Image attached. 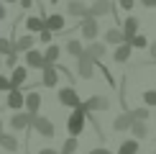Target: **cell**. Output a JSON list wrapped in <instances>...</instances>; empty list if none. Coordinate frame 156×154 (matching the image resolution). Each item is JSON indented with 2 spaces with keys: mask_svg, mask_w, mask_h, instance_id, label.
<instances>
[{
  "mask_svg": "<svg viewBox=\"0 0 156 154\" xmlns=\"http://www.w3.org/2000/svg\"><path fill=\"white\" fill-rule=\"evenodd\" d=\"M59 103H62V105H67V108H72V111L82 105V100H80V95H77L74 87H64V90H59Z\"/></svg>",
  "mask_w": 156,
  "mask_h": 154,
  "instance_id": "3",
  "label": "cell"
},
{
  "mask_svg": "<svg viewBox=\"0 0 156 154\" xmlns=\"http://www.w3.org/2000/svg\"><path fill=\"white\" fill-rule=\"evenodd\" d=\"M38 154H59V152H56V149H41Z\"/></svg>",
  "mask_w": 156,
  "mask_h": 154,
  "instance_id": "37",
  "label": "cell"
},
{
  "mask_svg": "<svg viewBox=\"0 0 156 154\" xmlns=\"http://www.w3.org/2000/svg\"><path fill=\"white\" fill-rule=\"evenodd\" d=\"M0 54H16V51H13V41H8V38H0Z\"/></svg>",
  "mask_w": 156,
  "mask_h": 154,
  "instance_id": "30",
  "label": "cell"
},
{
  "mask_svg": "<svg viewBox=\"0 0 156 154\" xmlns=\"http://www.w3.org/2000/svg\"><path fill=\"white\" fill-rule=\"evenodd\" d=\"M44 85H46V87H54L56 85V82H59V72H56V69H54V64H46V67H44Z\"/></svg>",
  "mask_w": 156,
  "mask_h": 154,
  "instance_id": "14",
  "label": "cell"
},
{
  "mask_svg": "<svg viewBox=\"0 0 156 154\" xmlns=\"http://www.w3.org/2000/svg\"><path fill=\"white\" fill-rule=\"evenodd\" d=\"M31 46H34V36H23L18 38V41H13V51H31Z\"/></svg>",
  "mask_w": 156,
  "mask_h": 154,
  "instance_id": "21",
  "label": "cell"
},
{
  "mask_svg": "<svg viewBox=\"0 0 156 154\" xmlns=\"http://www.w3.org/2000/svg\"><path fill=\"white\" fill-rule=\"evenodd\" d=\"M131 121H146L148 118V108H136V111H128Z\"/></svg>",
  "mask_w": 156,
  "mask_h": 154,
  "instance_id": "27",
  "label": "cell"
},
{
  "mask_svg": "<svg viewBox=\"0 0 156 154\" xmlns=\"http://www.w3.org/2000/svg\"><path fill=\"white\" fill-rule=\"evenodd\" d=\"M120 8H126V10H131V8H133V0H120Z\"/></svg>",
  "mask_w": 156,
  "mask_h": 154,
  "instance_id": "35",
  "label": "cell"
},
{
  "mask_svg": "<svg viewBox=\"0 0 156 154\" xmlns=\"http://www.w3.org/2000/svg\"><path fill=\"white\" fill-rule=\"evenodd\" d=\"M105 38H108V44H123L126 41V38H123V31H118V28H110L105 34Z\"/></svg>",
  "mask_w": 156,
  "mask_h": 154,
  "instance_id": "25",
  "label": "cell"
},
{
  "mask_svg": "<svg viewBox=\"0 0 156 154\" xmlns=\"http://www.w3.org/2000/svg\"><path fill=\"white\" fill-rule=\"evenodd\" d=\"M67 51H69V54H72V57H77V59H80L84 49H82V44L77 41V38H69V41H67Z\"/></svg>",
  "mask_w": 156,
  "mask_h": 154,
  "instance_id": "24",
  "label": "cell"
},
{
  "mask_svg": "<svg viewBox=\"0 0 156 154\" xmlns=\"http://www.w3.org/2000/svg\"><path fill=\"white\" fill-rule=\"evenodd\" d=\"M74 152H77V139L69 136L67 141H64V146H62V152H59V154H74Z\"/></svg>",
  "mask_w": 156,
  "mask_h": 154,
  "instance_id": "28",
  "label": "cell"
},
{
  "mask_svg": "<svg viewBox=\"0 0 156 154\" xmlns=\"http://www.w3.org/2000/svg\"><path fill=\"white\" fill-rule=\"evenodd\" d=\"M26 26H28V31H44V21L41 18H34V16L26 21Z\"/></svg>",
  "mask_w": 156,
  "mask_h": 154,
  "instance_id": "29",
  "label": "cell"
},
{
  "mask_svg": "<svg viewBox=\"0 0 156 154\" xmlns=\"http://www.w3.org/2000/svg\"><path fill=\"white\" fill-rule=\"evenodd\" d=\"M123 28H126V31H123V38H126V41H131V38L136 36V31H138V18H128Z\"/></svg>",
  "mask_w": 156,
  "mask_h": 154,
  "instance_id": "19",
  "label": "cell"
},
{
  "mask_svg": "<svg viewBox=\"0 0 156 154\" xmlns=\"http://www.w3.org/2000/svg\"><path fill=\"white\" fill-rule=\"evenodd\" d=\"M56 59H59V46H49L44 54V64H54Z\"/></svg>",
  "mask_w": 156,
  "mask_h": 154,
  "instance_id": "26",
  "label": "cell"
},
{
  "mask_svg": "<svg viewBox=\"0 0 156 154\" xmlns=\"http://www.w3.org/2000/svg\"><path fill=\"white\" fill-rule=\"evenodd\" d=\"M26 77H28V72H26L23 67H13V77L8 80V82H10V90H18V87L26 82Z\"/></svg>",
  "mask_w": 156,
  "mask_h": 154,
  "instance_id": "13",
  "label": "cell"
},
{
  "mask_svg": "<svg viewBox=\"0 0 156 154\" xmlns=\"http://www.w3.org/2000/svg\"><path fill=\"white\" fill-rule=\"evenodd\" d=\"M141 3H144V5H148V8H154V5H156V0H141Z\"/></svg>",
  "mask_w": 156,
  "mask_h": 154,
  "instance_id": "38",
  "label": "cell"
},
{
  "mask_svg": "<svg viewBox=\"0 0 156 154\" xmlns=\"http://www.w3.org/2000/svg\"><path fill=\"white\" fill-rule=\"evenodd\" d=\"M82 34L90 38V41H95V36H97V21L95 18H82Z\"/></svg>",
  "mask_w": 156,
  "mask_h": 154,
  "instance_id": "12",
  "label": "cell"
},
{
  "mask_svg": "<svg viewBox=\"0 0 156 154\" xmlns=\"http://www.w3.org/2000/svg\"><path fill=\"white\" fill-rule=\"evenodd\" d=\"M118 154H138V141H136V139L123 141V144H120V149H118Z\"/></svg>",
  "mask_w": 156,
  "mask_h": 154,
  "instance_id": "22",
  "label": "cell"
},
{
  "mask_svg": "<svg viewBox=\"0 0 156 154\" xmlns=\"http://www.w3.org/2000/svg\"><path fill=\"white\" fill-rule=\"evenodd\" d=\"M44 28L51 31V34H56V31H64V18L59 13H54V16H49L46 21H44Z\"/></svg>",
  "mask_w": 156,
  "mask_h": 154,
  "instance_id": "9",
  "label": "cell"
},
{
  "mask_svg": "<svg viewBox=\"0 0 156 154\" xmlns=\"http://www.w3.org/2000/svg\"><path fill=\"white\" fill-rule=\"evenodd\" d=\"M110 108V100L102 98V95H92L87 103H82V111L84 113H92V111H108Z\"/></svg>",
  "mask_w": 156,
  "mask_h": 154,
  "instance_id": "4",
  "label": "cell"
},
{
  "mask_svg": "<svg viewBox=\"0 0 156 154\" xmlns=\"http://www.w3.org/2000/svg\"><path fill=\"white\" fill-rule=\"evenodd\" d=\"M8 67H10V69L16 67V54H10V57H8Z\"/></svg>",
  "mask_w": 156,
  "mask_h": 154,
  "instance_id": "36",
  "label": "cell"
},
{
  "mask_svg": "<svg viewBox=\"0 0 156 154\" xmlns=\"http://www.w3.org/2000/svg\"><path fill=\"white\" fill-rule=\"evenodd\" d=\"M90 154H113V152H108V149H102V146H97V149H95V146H92V149H90Z\"/></svg>",
  "mask_w": 156,
  "mask_h": 154,
  "instance_id": "34",
  "label": "cell"
},
{
  "mask_svg": "<svg viewBox=\"0 0 156 154\" xmlns=\"http://www.w3.org/2000/svg\"><path fill=\"white\" fill-rule=\"evenodd\" d=\"M92 64H95V62H92V59H90V57L82 51V57H80V77L90 80V77L95 75V67H92Z\"/></svg>",
  "mask_w": 156,
  "mask_h": 154,
  "instance_id": "8",
  "label": "cell"
},
{
  "mask_svg": "<svg viewBox=\"0 0 156 154\" xmlns=\"http://www.w3.org/2000/svg\"><path fill=\"white\" fill-rule=\"evenodd\" d=\"M113 10V5L108 3V0H95V5L92 8H87V16L90 18H97V16H105V13Z\"/></svg>",
  "mask_w": 156,
  "mask_h": 154,
  "instance_id": "7",
  "label": "cell"
},
{
  "mask_svg": "<svg viewBox=\"0 0 156 154\" xmlns=\"http://www.w3.org/2000/svg\"><path fill=\"white\" fill-rule=\"evenodd\" d=\"M23 3V8H31V0H21Z\"/></svg>",
  "mask_w": 156,
  "mask_h": 154,
  "instance_id": "41",
  "label": "cell"
},
{
  "mask_svg": "<svg viewBox=\"0 0 156 154\" xmlns=\"http://www.w3.org/2000/svg\"><path fill=\"white\" fill-rule=\"evenodd\" d=\"M84 116H87V113H84L82 105H80V108H74L72 116L67 118V131H69V136H72V139H77V136L82 134V128H84Z\"/></svg>",
  "mask_w": 156,
  "mask_h": 154,
  "instance_id": "1",
  "label": "cell"
},
{
  "mask_svg": "<svg viewBox=\"0 0 156 154\" xmlns=\"http://www.w3.org/2000/svg\"><path fill=\"white\" fill-rule=\"evenodd\" d=\"M31 128H36L41 136H46V139H51L56 134V128H54V123H51L49 118H44V116H34V121H31Z\"/></svg>",
  "mask_w": 156,
  "mask_h": 154,
  "instance_id": "2",
  "label": "cell"
},
{
  "mask_svg": "<svg viewBox=\"0 0 156 154\" xmlns=\"http://www.w3.org/2000/svg\"><path fill=\"white\" fill-rule=\"evenodd\" d=\"M38 38H41L44 44H49V41H51V31H46V28H44V31H41V36H38Z\"/></svg>",
  "mask_w": 156,
  "mask_h": 154,
  "instance_id": "33",
  "label": "cell"
},
{
  "mask_svg": "<svg viewBox=\"0 0 156 154\" xmlns=\"http://www.w3.org/2000/svg\"><path fill=\"white\" fill-rule=\"evenodd\" d=\"M131 131H133L136 141H138V139H146V136H148V126H146V121H133V123H131Z\"/></svg>",
  "mask_w": 156,
  "mask_h": 154,
  "instance_id": "18",
  "label": "cell"
},
{
  "mask_svg": "<svg viewBox=\"0 0 156 154\" xmlns=\"http://www.w3.org/2000/svg\"><path fill=\"white\" fill-rule=\"evenodd\" d=\"M151 59L156 62V44H151Z\"/></svg>",
  "mask_w": 156,
  "mask_h": 154,
  "instance_id": "39",
  "label": "cell"
},
{
  "mask_svg": "<svg viewBox=\"0 0 156 154\" xmlns=\"http://www.w3.org/2000/svg\"><path fill=\"white\" fill-rule=\"evenodd\" d=\"M128 57H131V44H120V46L115 49V54H113V59H115V62H126Z\"/></svg>",
  "mask_w": 156,
  "mask_h": 154,
  "instance_id": "23",
  "label": "cell"
},
{
  "mask_svg": "<svg viewBox=\"0 0 156 154\" xmlns=\"http://www.w3.org/2000/svg\"><path fill=\"white\" fill-rule=\"evenodd\" d=\"M0 134H3V118H0Z\"/></svg>",
  "mask_w": 156,
  "mask_h": 154,
  "instance_id": "42",
  "label": "cell"
},
{
  "mask_svg": "<svg viewBox=\"0 0 156 154\" xmlns=\"http://www.w3.org/2000/svg\"><path fill=\"white\" fill-rule=\"evenodd\" d=\"M0 64H3V62H0Z\"/></svg>",
  "mask_w": 156,
  "mask_h": 154,
  "instance_id": "44",
  "label": "cell"
},
{
  "mask_svg": "<svg viewBox=\"0 0 156 154\" xmlns=\"http://www.w3.org/2000/svg\"><path fill=\"white\" fill-rule=\"evenodd\" d=\"M23 105L26 111H28V116H38V108H41V95L38 93H28L23 98Z\"/></svg>",
  "mask_w": 156,
  "mask_h": 154,
  "instance_id": "6",
  "label": "cell"
},
{
  "mask_svg": "<svg viewBox=\"0 0 156 154\" xmlns=\"http://www.w3.org/2000/svg\"><path fill=\"white\" fill-rule=\"evenodd\" d=\"M144 100H146V105H156V93H154V90H146Z\"/></svg>",
  "mask_w": 156,
  "mask_h": 154,
  "instance_id": "31",
  "label": "cell"
},
{
  "mask_svg": "<svg viewBox=\"0 0 156 154\" xmlns=\"http://www.w3.org/2000/svg\"><path fill=\"white\" fill-rule=\"evenodd\" d=\"M3 18H5V8H3V5H0V21H3Z\"/></svg>",
  "mask_w": 156,
  "mask_h": 154,
  "instance_id": "40",
  "label": "cell"
},
{
  "mask_svg": "<svg viewBox=\"0 0 156 154\" xmlns=\"http://www.w3.org/2000/svg\"><path fill=\"white\" fill-rule=\"evenodd\" d=\"M26 64H28V67H34V69H44V67H46V64H44V54H38L36 49L26 51Z\"/></svg>",
  "mask_w": 156,
  "mask_h": 154,
  "instance_id": "11",
  "label": "cell"
},
{
  "mask_svg": "<svg viewBox=\"0 0 156 154\" xmlns=\"http://www.w3.org/2000/svg\"><path fill=\"white\" fill-rule=\"evenodd\" d=\"M0 149H5V152H13L16 154L18 152V139L13 136V134H0Z\"/></svg>",
  "mask_w": 156,
  "mask_h": 154,
  "instance_id": "10",
  "label": "cell"
},
{
  "mask_svg": "<svg viewBox=\"0 0 156 154\" xmlns=\"http://www.w3.org/2000/svg\"><path fill=\"white\" fill-rule=\"evenodd\" d=\"M67 10H69V16H80V18H87V5H84V3H80V0H69Z\"/></svg>",
  "mask_w": 156,
  "mask_h": 154,
  "instance_id": "16",
  "label": "cell"
},
{
  "mask_svg": "<svg viewBox=\"0 0 156 154\" xmlns=\"http://www.w3.org/2000/svg\"><path fill=\"white\" fill-rule=\"evenodd\" d=\"M5 105H8L10 111L23 108V95H21V90H8V100H5Z\"/></svg>",
  "mask_w": 156,
  "mask_h": 154,
  "instance_id": "15",
  "label": "cell"
},
{
  "mask_svg": "<svg viewBox=\"0 0 156 154\" xmlns=\"http://www.w3.org/2000/svg\"><path fill=\"white\" fill-rule=\"evenodd\" d=\"M8 3H16V0H8Z\"/></svg>",
  "mask_w": 156,
  "mask_h": 154,
  "instance_id": "43",
  "label": "cell"
},
{
  "mask_svg": "<svg viewBox=\"0 0 156 154\" xmlns=\"http://www.w3.org/2000/svg\"><path fill=\"white\" fill-rule=\"evenodd\" d=\"M31 121H34V116H28V113H13V118H10V128H13V131H23V128H31Z\"/></svg>",
  "mask_w": 156,
  "mask_h": 154,
  "instance_id": "5",
  "label": "cell"
},
{
  "mask_svg": "<svg viewBox=\"0 0 156 154\" xmlns=\"http://www.w3.org/2000/svg\"><path fill=\"white\" fill-rule=\"evenodd\" d=\"M131 123H133V121H131V116H128V113H123V116H118V118L113 121V128H115V131H128V128H131Z\"/></svg>",
  "mask_w": 156,
  "mask_h": 154,
  "instance_id": "20",
  "label": "cell"
},
{
  "mask_svg": "<svg viewBox=\"0 0 156 154\" xmlns=\"http://www.w3.org/2000/svg\"><path fill=\"white\" fill-rule=\"evenodd\" d=\"M0 90H10V82H8L5 75H0Z\"/></svg>",
  "mask_w": 156,
  "mask_h": 154,
  "instance_id": "32",
  "label": "cell"
},
{
  "mask_svg": "<svg viewBox=\"0 0 156 154\" xmlns=\"http://www.w3.org/2000/svg\"><path fill=\"white\" fill-rule=\"evenodd\" d=\"M84 54H87L92 62H95V59H100V57H105V44H97V41H92V44L87 46V51H84Z\"/></svg>",
  "mask_w": 156,
  "mask_h": 154,
  "instance_id": "17",
  "label": "cell"
}]
</instances>
